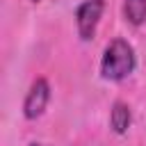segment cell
Instances as JSON below:
<instances>
[{
    "label": "cell",
    "mask_w": 146,
    "mask_h": 146,
    "mask_svg": "<svg viewBox=\"0 0 146 146\" xmlns=\"http://www.w3.org/2000/svg\"><path fill=\"white\" fill-rule=\"evenodd\" d=\"M135 71V50L125 39H114L103 55L100 75L105 80H123Z\"/></svg>",
    "instance_id": "cell-1"
},
{
    "label": "cell",
    "mask_w": 146,
    "mask_h": 146,
    "mask_svg": "<svg viewBox=\"0 0 146 146\" xmlns=\"http://www.w3.org/2000/svg\"><path fill=\"white\" fill-rule=\"evenodd\" d=\"M103 9H105V0H84L78 7L75 23H78V34H80L82 41L94 39L96 27H98V21L103 16Z\"/></svg>",
    "instance_id": "cell-2"
},
{
    "label": "cell",
    "mask_w": 146,
    "mask_h": 146,
    "mask_svg": "<svg viewBox=\"0 0 146 146\" xmlns=\"http://www.w3.org/2000/svg\"><path fill=\"white\" fill-rule=\"evenodd\" d=\"M48 100H50V84L43 78L34 80L32 87H30V91H27V96H25V100H23V114H25V119L41 116L43 110H46V105H48Z\"/></svg>",
    "instance_id": "cell-3"
},
{
    "label": "cell",
    "mask_w": 146,
    "mask_h": 146,
    "mask_svg": "<svg viewBox=\"0 0 146 146\" xmlns=\"http://www.w3.org/2000/svg\"><path fill=\"white\" fill-rule=\"evenodd\" d=\"M130 121H132V114H130V107L121 100H116L112 105V112H110V123L114 128V132L123 135L128 128H130Z\"/></svg>",
    "instance_id": "cell-4"
},
{
    "label": "cell",
    "mask_w": 146,
    "mask_h": 146,
    "mask_svg": "<svg viewBox=\"0 0 146 146\" xmlns=\"http://www.w3.org/2000/svg\"><path fill=\"white\" fill-rule=\"evenodd\" d=\"M123 16L132 25H141L146 21V0H123Z\"/></svg>",
    "instance_id": "cell-5"
},
{
    "label": "cell",
    "mask_w": 146,
    "mask_h": 146,
    "mask_svg": "<svg viewBox=\"0 0 146 146\" xmlns=\"http://www.w3.org/2000/svg\"><path fill=\"white\" fill-rule=\"evenodd\" d=\"M32 2H39V0H32Z\"/></svg>",
    "instance_id": "cell-6"
}]
</instances>
